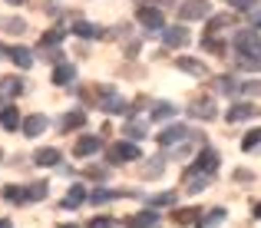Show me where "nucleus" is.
Wrapping results in <instances>:
<instances>
[{
    "label": "nucleus",
    "mask_w": 261,
    "mask_h": 228,
    "mask_svg": "<svg viewBox=\"0 0 261 228\" xmlns=\"http://www.w3.org/2000/svg\"><path fill=\"white\" fill-rule=\"evenodd\" d=\"M106 159L113 165H122V162H136V159H142V152H139V146L136 142H113V146L106 149Z\"/></svg>",
    "instance_id": "nucleus-1"
},
{
    "label": "nucleus",
    "mask_w": 261,
    "mask_h": 228,
    "mask_svg": "<svg viewBox=\"0 0 261 228\" xmlns=\"http://www.w3.org/2000/svg\"><path fill=\"white\" fill-rule=\"evenodd\" d=\"M189 139H192V129L182 126V122H172V126H166L159 133V146H182Z\"/></svg>",
    "instance_id": "nucleus-2"
},
{
    "label": "nucleus",
    "mask_w": 261,
    "mask_h": 228,
    "mask_svg": "<svg viewBox=\"0 0 261 228\" xmlns=\"http://www.w3.org/2000/svg\"><path fill=\"white\" fill-rule=\"evenodd\" d=\"M136 20H139L146 30H166V20H162V10L159 7H152V4H146V7H139L136 10Z\"/></svg>",
    "instance_id": "nucleus-3"
},
{
    "label": "nucleus",
    "mask_w": 261,
    "mask_h": 228,
    "mask_svg": "<svg viewBox=\"0 0 261 228\" xmlns=\"http://www.w3.org/2000/svg\"><path fill=\"white\" fill-rule=\"evenodd\" d=\"M212 13V4L208 0H185L178 7V20H205Z\"/></svg>",
    "instance_id": "nucleus-4"
},
{
    "label": "nucleus",
    "mask_w": 261,
    "mask_h": 228,
    "mask_svg": "<svg viewBox=\"0 0 261 228\" xmlns=\"http://www.w3.org/2000/svg\"><path fill=\"white\" fill-rule=\"evenodd\" d=\"M99 109L102 113H126V99L119 93H113L109 86H102L99 89Z\"/></svg>",
    "instance_id": "nucleus-5"
},
{
    "label": "nucleus",
    "mask_w": 261,
    "mask_h": 228,
    "mask_svg": "<svg viewBox=\"0 0 261 228\" xmlns=\"http://www.w3.org/2000/svg\"><path fill=\"white\" fill-rule=\"evenodd\" d=\"M258 30H238L235 37H231V46H235V53H255L258 46Z\"/></svg>",
    "instance_id": "nucleus-6"
},
{
    "label": "nucleus",
    "mask_w": 261,
    "mask_h": 228,
    "mask_svg": "<svg viewBox=\"0 0 261 228\" xmlns=\"http://www.w3.org/2000/svg\"><path fill=\"white\" fill-rule=\"evenodd\" d=\"M23 136L27 139H37V136H43L46 129H50V119H46V116H40V113H33V116H27L23 119Z\"/></svg>",
    "instance_id": "nucleus-7"
},
{
    "label": "nucleus",
    "mask_w": 261,
    "mask_h": 228,
    "mask_svg": "<svg viewBox=\"0 0 261 228\" xmlns=\"http://www.w3.org/2000/svg\"><path fill=\"white\" fill-rule=\"evenodd\" d=\"M192 169H195V172H205V175H212V172L218 169V152L205 146V149L195 156V165H192Z\"/></svg>",
    "instance_id": "nucleus-8"
},
{
    "label": "nucleus",
    "mask_w": 261,
    "mask_h": 228,
    "mask_svg": "<svg viewBox=\"0 0 261 228\" xmlns=\"http://www.w3.org/2000/svg\"><path fill=\"white\" fill-rule=\"evenodd\" d=\"M251 116H258L255 103H235V106L225 113V119H228V122H245V119H251Z\"/></svg>",
    "instance_id": "nucleus-9"
},
{
    "label": "nucleus",
    "mask_w": 261,
    "mask_h": 228,
    "mask_svg": "<svg viewBox=\"0 0 261 228\" xmlns=\"http://www.w3.org/2000/svg\"><path fill=\"white\" fill-rule=\"evenodd\" d=\"M155 225H159V212L155 209H146V212H139V215L126 218V228H155Z\"/></svg>",
    "instance_id": "nucleus-10"
},
{
    "label": "nucleus",
    "mask_w": 261,
    "mask_h": 228,
    "mask_svg": "<svg viewBox=\"0 0 261 228\" xmlns=\"http://www.w3.org/2000/svg\"><path fill=\"white\" fill-rule=\"evenodd\" d=\"M175 113H178V106L159 99V103H152V109H149V119H152V122H162V119H172Z\"/></svg>",
    "instance_id": "nucleus-11"
},
{
    "label": "nucleus",
    "mask_w": 261,
    "mask_h": 228,
    "mask_svg": "<svg viewBox=\"0 0 261 228\" xmlns=\"http://www.w3.org/2000/svg\"><path fill=\"white\" fill-rule=\"evenodd\" d=\"M189 116H195V119H215L218 109L212 106V99H195V103L189 106Z\"/></svg>",
    "instance_id": "nucleus-12"
},
{
    "label": "nucleus",
    "mask_w": 261,
    "mask_h": 228,
    "mask_svg": "<svg viewBox=\"0 0 261 228\" xmlns=\"http://www.w3.org/2000/svg\"><path fill=\"white\" fill-rule=\"evenodd\" d=\"M162 33H166V46H172V50L189 43V30H185V27H166Z\"/></svg>",
    "instance_id": "nucleus-13"
},
{
    "label": "nucleus",
    "mask_w": 261,
    "mask_h": 228,
    "mask_svg": "<svg viewBox=\"0 0 261 228\" xmlns=\"http://www.w3.org/2000/svg\"><path fill=\"white\" fill-rule=\"evenodd\" d=\"M73 152H76L80 159H86V156H93V152H99V136H80L76 146H73Z\"/></svg>",
    "instance_id": "nucleus-14"
},
{
    "label": "nucleus",
    "mask_w": 261,
    "mask_h": 228,
    "mask_svg": "<svg viewBox=\"0 0 261 228\" xmlns=\"http://www.w3.org/2000/svg\"><path fill=\"white\" fill-rule=\"evenodd\" d=\"M73 80H76V66H73V63L53 66V83H57V86H70Z\"/></svg>",
    "instance_id": "nucleus-15"
},
{
    "label": "nucleus",
    "mask_w": 261,
    "mask_h": 228,
    "mask_svg": "<svg viewBox=\"0 0 261 228\" xmlns=\"http://www.w3.org/2000/svg\"><path fill=\"white\" fill-rule=\"evenodd\" d=\"M202 189H208V175L205 172H195V169H189V175H185V192H202Z\"/></svg>",
    "instance_id": "nucleus-16"
},
{
    "label": "nucleus",
    "mask_w": 261,
    "mask_h": 228,
    "mask_svg": "<svg viewBox=\"0 0 261 228\" xmlns=\"http://www.w3.org/2000/svg\"><path fill=\"white\" fill-rule=\"evenodd\" d=\"M7 57H10L20 70H30V66H33V53L27 50V46H10V50H7Z\"/></svg>",
    "instance_id": "nucleus-17"
},
{
    "label": "nucleus",
    "mask_w": 261,
    "mask_h": 228,
    "mask_svg": "<svg viewBox=\"0 0 261 228\" xmlns=\"http://www.w3.org/2000/svg\"><path fill=\"white\" fill-rule=\"evenodd\" d=\"M225 215H228V212H225V209H212L208 215H198L195 228H218V225L225 222Z\"/></svg>",
    "instance_id": "nucleus-18"
},
{
    "label": "nucleus",
    "mask_w": 261,
    "mask_h": 228,
    "mask_svg": "<svg viewBox=\"0 0 261 228\" xmlns=\"http://www.w3.org/2000/svg\"><path fill=\"white\" fill-rule=\"evenodd\" d=\"M50 195V185L46 182H30L23 189V202H40V198H46Z\"/></svg>",
    "instance_id": "nucleus-19"
},
{
    "label": "nucleus",
    "mask_w": 261,
    "mask_h": 228,
    "mask_svg": "<svg viewBox=\"0 0 261 228\" xmlns=\"http://www.w3.org/2000/svg\"><path fill=\"white\" fill-rule=\"evenodd\" d=\"M178 70H185L192 76H208V66L202 60H192V57H178Z\"/></svg>",
    "instance_id": "nucleus-20"
},
{
    "label": "nucleus",
    "mask_w": 261,
    "mask_h": 228,
    "mask_svg": "<svg viewBox=\"0 0 261 228\" xmlns=\"http://www.w3.org/2000/svg\"><path fill=\"white\" fill-rule=\"evenodd\" d=\"M83 202H86V189L83 185H70V192L63 195V209H76Z\"/></svg>",
    "instance_id": "nucleus-21"
},
{
    "label": "nucleus",
    "mask_w": 261,
    "mask_h": 228,
    "mask_svg": "<svg viewBox=\"0 0 261 228\" xmlns=\"http://www.w3.org/2000/svg\"><path fill=\"white\" fill-rule=\"evenodd\" d=\"M86 122V113L83 109H76V113H66L63 119H60V129H63V133H70V129H80Z\"/></svg>",
    "instance_id": "nucleus-22"
},
{
    "label": "nucleus",
    "mask_w": 261,
    "mask_h": 228,
    "mask_svg": "<svg viewBox=\"0 0 261 228\" xmlns=\"http://www.w3.org/2000/svg\"><path fill=\"white\" fill-rule=\"evenodd\" d=\"M73 33H76V37H86V40L102 37V30L96 23H89V20H76V23H73Z\"/></svg>",
    "instance_id": "nucleus-23"
},
{
    "label": "nucleus",
    "mask_w": 261,
    "mask_h": 228,
    "mask_svg": "<svg viewBox=\"0 0 261 228\" xmlns=\"http://www.w3.org/2000/svg\"><path fill=\"white\" fill-rule=\"evenodd\" d=\"M63 37H66V30H63V27H53V30H46L43 37H40V50H46V46L53 50V46H57Z\"/></svg>",
    "instance_id": "nucleus-24"
},
{
    "label": "nucleus",
    "mask_w": 261,
    "mask_h": 228,
    "mask_svg": "<svg viewBox=\"0 0 261 228\" xmlns=\"http://www.w3.org/2000/svg\"><path fill=\"white\" fill-rule=\"evenodd\" d=\"M242 89H245V83H238L235 76H218V93L231 96V93H242Z\"/></svg>",
    "instance_id": "nucleus-25"
},
{
    "label": "nucleus",
    "mask_w": 261,
    "mask_h": 228,
    "mask_svg": "<svg viewBox=\"0 0 261 228\" xmlns=\"http://www.w3.org/2000/svg\"><path fill=\"white\" fill-rule=\"evenodd\" d=\"M33 162L37 165H57L60 162V149H37V156H33Z\"/></svg>",
    "instance_id": "nucleus-26"
},
{
    "label": "nucleus",
    "mask_w": 261,
    "mask_h": 228,
    "mask_svg": "<svg viewBox=\"0 0 261 228\" xmlns=\"http://www.w3.org/2000/svg\"><path fill=\"white\" fill-rule=\"evenodd\" d=\"M0 93L4 96H17V93H23V83L13 80V76H0Z\"/></svg>",
    "instance_id": "nucleus-27"
},
{
    "label": "nucleus",
    "mask_w": 261,
    "mask_h": 228,
    "mask_svg": "<svg viewBox=\"0 0 261 228\" xmlns=\"http://www.w3.org/2000/svg\"><path fill=\"white\" fill-rule=\"evenodd\" d=\"M238 70H251V73H258V70H261V60L255 57V53H251V57H248V53H238Z\"/></svg>",
    "instance_id": "nucleus-28"
},
{
    "label": "nucleus",
    "mask_w": 261,
    "mask_h": 228,
    "mask_svg": "<svg viewBox=\"0 0 261 228\" xmlns=\"http://www.w3.org/2000/svg\"><path fill=\"white\" fill-rule=\"evenodd\" d=\"M202 50H212L215 57H225V50H228V46H225L222 40H215V37L208 33V37H202Z\"/></svg>",
    "instance_id": "nucleus-29"
},
{
    "label": "nucleus",
    "mask_w": 261,
    "mask_h": 228,
    "mask_svg": "<svg viewBox=\"0 0 261 228\" xmlns=\"http://www.w3.org/2000/svg\"><path fill=\"white\" fill-rule=\"evenodd\" d=\"M122 133H126V142H139L142 136H146V126H142V122H126Z\"/></svg>",
    "instance_id": "nucleus-30"
},
{
    "label": "nucleus",
    "mask_w": 261,
    "mask_h": 228,
    "mask_svg": "<svg viewBox=\"0 0 261 228\" xmlns=\"http://www.w3.org/2000/svg\"><path fill=\"white\" fill-rule=\"evenodd\" d=\"M172 218H175V225H192V222H198V209H178Z\"/></svg>",
    "instance_id": "nucleus-31"
},
{
    "label": "nucleus",
    "mask_w": 261,
    "mask_h": 228,
    "mask_svg": "<svg viewBox=\"0 0 261 228\" xmlns=\"http://www.w3.org/2000/svg\"><path fill=\"white\" fill-rule=\"evenodd\" d=\"M122 195V192H109V189H96L93 192V195H89V198H93V202L96 205H102V202H113V198H119Z\"/></svg>",
    "instance_id": "nucleus-32"
},
{
    "label": "nucleus",
    "mask_w": 261,
    "mask_h": 228,
    "mask_svg": "<svg viewBox=\"0 0 261 228\" xmlns=\"http://www.w3.org/2000/svg\"><path fill=\"white\" fill-rule=\"evenodd\" d=\"M175 202V192H162V195L149 198V209H162V205H172Z\"/></svg>",
    "instance_id": "nucleus-33"
},
{
    "label": "nucleus",
    "mask_w": 261,
    "mask_h": 228,
    "mask_svg": "<svg viewBox=\"0 0 261 228\" xmlns=\"http://www.w3.org/2000/svg\"><path fill=\"white\" fill-rule=\"evenodd\" d=\"M255 146H261V129H251V133L242 139V149H245V152H251Z\"/></svg>",
    "instance_id": "nucleus-34"
},
{
    "label": "nucleus",
    "mask_w": 261,
    "mask_h": 228,
    "mask_svg": "<svg viewBox=\"0 0 261 228\" xmlns=\"http://www.w3.org/2000/svg\"><path fill=\"white\" fill-rule=\"evenodd\" d=\"M4 198H7V202H20V205H23V189H20V185H7Z\"/></svg>",
    "instance_id": "nucleus-35"
},
{
    "label": "nucleus",
    "mask_w": 261,
    "mask_h": 228,
    "mask_svg": "<svg viewBox=\"0 0 261 228\" xmlns=\"http://www.w3.org/2000/svg\"><path fill=\"white\" fill-rule=\"evenodd\" d=\"M4 30H7V33H23L27 23H23V20H17V17H7V20H4Z\"/></svg>",
    "instance_id": "nucleus-36"
},
{
    "label": "nucleus",
    "mask_w": 261,
    "mask_h": 228,
    "mask_svg": "<svg viewBox=\"0 0 261 228\" xmlns=\"http://www.w3.org/2000/svg\"><path fill=\"white\" fill-rule=\"evenodd\" d=\"M40 57H46V60H50V63H66V60H63V50H60V46H53V50H43V53H40Z\"/></svg>",
    "instance_id": "nucleus-37"
},
{
    "label": "nucleus",
    "mask_w": 261,
    "mask_h": 228,
    "mask_svg": "<svg viewBox=\"0 0 261 228\" xmlns=\"http://www.w3.org/2000/svg\"><path fill=\"white\" fill-rule=\"evenodd\" d=\"M228 23H231V17H228V13H222V17H212V23H208V33L222 30V27H228Z\"/></svg>",
    "instance_id": "nucleus-38"
},
{
    "label": "nucleus",
    "mask_w": 261,
    "mask_h": 228,
    "mask_svg": "<svg viewBox=\"0 0 261 228\" xmlns=\"http://www.w3.org/2000/svg\"><path fill=\"white\" fill-rule=\"evenodd\" d=\"M86 228H113V218L109 215H96V218H89Z\"/></svg>",
    "instance_id": "nucleus-39"
},
{
    "label": "nucleus",
    "mask_w": 261,
    "mask_h": 228,
    "mask_svg": "<svg viewBox=\"0 0 261 228\" xmlns=\"http://www.w3.org/2000/svg\"><path fill=\"white\" fill-rule=\"evenodd\" d=\"M231 7H235V10H255L258 0H231Z\"/></svg>",
    "instance_id": "nucleus-40"
},
{
    "label": "nucleus",
    "mask_w": 261,
    "mask_h": 228,
    "mask_svg": "<svg viewBox=\"0 0 261 228\" xmlns=\"http://www.w3.org/2000/svg\"><path fill=\"white\" fill-rule=\"evenodd\" d=\"M251 30H261V7L251 10Z\"/></svg>",
    "instance_id": "nucleus-41"
},
{
    "label": "nucleus",
    "mask_w": 261,
    "mask_h": 228,
    "mask_svg": "<svg viewBox=\"0 0 261 228\" xmlns=\"http://www.w3.org/2000/svg\"><path fill=\"white\" fill-rule=\"evenodd\" d=\"M155 7H172V0H155Z\"/></svg>",
    "instance_id": "nucleus-42"
},
{
    "label": "nucleus",
    "mask_w": 261,
    "mask_h": 228,
    "mask_svg": "<svg viewBox=\"0 0 261 228\" xmlns=\"http://www.w3.org/2000/svg\"><path fill=\"white\" fill-rule=\"evenodd\" d=\"M0 228H13V225H10V218H0Z\"/></svg>",
    "instance_id": "nucleus-43"
},
{
    "label": "nucleus",
    "mask_w": 261,
    "mask_h": 228,
    "mask_svg": "<svg viewBox=\"0 0 261 228\" xmlns=\"http://www.w3.org/2000/svg\"><path fill=\"white\" fill-rule=\"evenodd\" d=\"M255 57L261 60V40H258V46H255Z\"/></svg>",
    "instance_id": "nucleus-44"
},
{
    "label": "nucleus",
    "mask_w": 261,
    "mask_h": 228,
    "mask_svg": "<svg viewBox=\"0 0 261 228\" xmlns=\"http://www.w3.org/2000/svg\"><path fill=\"white\" fill-rule=\"evenodd\" d=\"M255 218H261V202H258V205H255Z\"/></svg>",
    "instance_id": "nucleus-45"
},
{
    "label": "nucleus",
    "mask_w": 261,
    "mask_h": 228,
    "mask_svg": "<svg viewBox=\"0 0 261 228\" xmlns=\"http://www.w3.org/2000/svg\"><path fill=\"white\" fill-rule=\"evenodd\" d=\"M57 228H76V225H73V222H63V225H57Z\"/></svg>",
    "instance_id": "nucleus-46"
},
{
    "label": "nucleus",
    "mask_w": 261,
    "mask_h": 228,
    "mask_svg": "<svg viewBox=\"0 0 261 228\" xmlns=\"http://www.w3.org/2000/svg\"><path fill=\"white\" fill-rule=\"evenodd\" d=\"M7 4H13V7H17V4H23V0H7Z\"/></svg>",
    "instance_id": "nucleus-47"
},
{
    "label": "nucleus",
    "mask_w": 261,
    "mask_h": 228,
    "mask_svg": "<svg viewBox=\"0 0 261 228\" xmlns=\"http://www.w3.org/2000/svg\"><path fill=\"white\" fill-rule=\"evenodd\" d=\"M0 57H7V50H4V46H0Z\"/></svg>",
    "instance_id": "nucleus-48"
}]
</instances>
